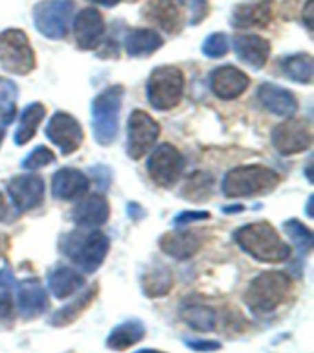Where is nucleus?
Wrapping results in <instances>:
<instances>
[{"label":"nucleus","mask_w":314,"mask_h":353,"mask_svg":"<svg viewBox=\"0 0 314 353\" xmlns=\"http://www.w3.org/2000/svg\"><path fill=\"white\" fill-rule=\"evenodd\" d=\"M74 30H76L77 46L81 50H94L101 43L105 33L103 15L94 8H85L76 15Z\"/></svg>","instance_id":"2eb2a0df"},{"label":"nucleus","mask_w":314,"mask_h":353,"mask_svg":"<svg viewBox=\"0 0 314 353\" xmlns=\"http://www.w3.org/2000/svg\"><path fill=\"white\" fill-rule=\"evenodd\" d=\"M142 285L147 296H164L171 289V272L162 265H154L143 274Z\"/></svg>","instance_id":"cd10ccee"},{"label":"nucleus","mask_w":314,"mask_h":353,"mask_svg":"<svg viewBox=\"0 0 314 353\" xmlns=\"http://www.w3.org/2000/svg\"><path fill=\"white\" fill-rule=\"evenodd\" d=\"M211 188H213V179L208 173H193L182 188V195L193 203H202L211 195Z\"/></svg>","instance_id":"c756f323"},{"label":"nucleus","mask_w":314,"mask_h":353,"mask_svg":"<svg viewBox=\"0 0 314 353\" xmlns=\"http://www.w3.org/2000/svg\"><path fill=\"white\" fill-rule=\"evenodd\" d=\"M143 13L164 32L178 33L184 26L186 4L184 0H149Z\"/></svg>","instance_id":"ddd939ff"},{"label":"nucleus","mask_w":314,"mask_h":353,"mask_svg":"<svg viewBox=\"0 0 314 353\" xmlns=\"http://www.w3.org/2000/svg\"><path fill=\"white\" fill-rule=\"evenodd\" d=\"M11 316V298L10 289H0V320Z\"/></svg>","instance_id":"4c0bfd02"},{"label":"nucleus","mask_w":314,"mask_h":353,"mask_svg":"<svg viewBox=\"0 0 314 353\" xmlns=\"http://www.w3.org/2000/svg\"><path fill=\"white\" fill-rule=\"evenodd\" d=\"M237 245L252 258L266 263H281L291 256V248L281 241L269 223H252L236 232Z\"/></svg>","instance_id":"f257e3e1"},{"label":"nucleus","mask_w":314,"mask_h":353,"mask_svg":"<svg viewBox=\"0 0 314 353\" xmlns=\"http://www.w3.org/2000/svg\"><path fill=\"white\" fill-rule=\"evenodd\" d=\"M160 125L143 110L132 112L129 118V140H127V153L134 160L142 159L143 154L153 149L158 140Z\"/></svg>","instance_id":"1a4fd4ad"},{"label":"nucleus","mask_w":314,"mask_h":353,"mask_svg":"<svg viewBox=\"0 0 314 353\" xmlns=\"http://www.w3.org/2000/svg\"><path fill=\"white\" fill-rule=\"evenodd\" d=\"M283 72L291 77L292 81L297 83H311L314 76L313 57L308 54L292 55L283 63Z\"/></svg>","instance_id":"c85d7f7f"},{"label":"nucleus","mask_w":314,"mask_h":353,"mask_svg":"<svg viewBox=\"0 0 314 353\" xmlns=\"http://www.w3.org/2000/svg\"><path fill=\"white\" fill-rule=\"evenodd\" d=\"M4 210H6V206H4V199H2V195H0V217H2V215H4Z\"/></svg>","instance_id":"37998d69"},{"label":"nucleus","mask_w":314,"mask_h":353,"mask_svg":"<svg viewBox=\"0 0 314 353\" xmlns=\"http://www.w3.org/2000/svg\"><path fill=\"white\" fill-rule=\"evenodd\" d=\"M259 101L264 105V109H269L270 112H274L275 116L281 118H291L297 110V101L289 90L275 85H261L258 92Z\"/></svg>","instance_id":"aec40b11"},{"label":"nucleus","mask_w":314,"mask_h":353,"mask_svg":"<svg viewBox=\"0 0 314 353\" xmlns=\"http://www.w3.org/2000/svg\"><path fill=\"white\" fill-rule=\"evenodd\" d=\"M208 217H209L208 212H184V214L176 215L175 223L176 225H182V223H191V221L208 219Z\"/></svg>","instance_id":"ea45409f"},{"label":"nucleus","mask_w":314,"mask_h":353,"mask_svg":"<svg viewBox=\"0 0 314 353\" xmlns=\"http://www.w3.org/2000/svg\"><path fill=\"white\" fill-rule=\"evenodd\" d=\"M88 2H94V4L105 6V8H112V6L120 4L121 0H88Z\"/></svg>","instance_id":"79ce46f5"},{"label":"nucleus","mask_w":314,"mask_h":353,"mask_svg":"<svg viewBox=\"0 0 314 353\" xmlns=\"http://www.w3.org/2000/svg\"><path fill=\"white\" fill-rule=\"evenodd\" d=\"M10 197L19 210L37 208L44 199V181L39 175H21L11 179L8 184Z\"/></svg>","instance_id":"4468645a"},{"label":"nucleus","mask_w":314,"mask_h":353,"mask_svg":"<svg viewBox=\"0 0 314 353\" xmlns=\"http://www.w3.org/2000/svg\"><path fill=\"white\" fill-rule=\"evenodd\" d=\"M72 217L81 226H101L109 219V203L99 193L88 195L74 208Z\"/></svg>","instance_id":"412c9836"},{"label":"nucleus","mask_w":314,"mask_h":353,"mask_svg":"<svg viewBox=\"0 0 314 353\" xmlns=\"http://www.w3.org/2000/svg\"><path fill=\"white\" fill-rule=\"evenodd\" d=\"M289 291H291L289 276L278 272V270H270V272H263L258 278H253L244 300L253 311L270 313L285 302Z\"/></svg>","instance_id":"7ed1b4c3"},{"label":"nucleus","mask_w":314,"mask_h":353,"mask_svg":"<svg viewBox=\"0 0 314 353\" xmlns=\"http://www.w3.org/2000/svg\"><path fill=\"white\" fill-rule=\"evenodd\" d=\"M303 22H305V26L311 32L313 30V0H307V4H305V10H303Z\"/></svg>","instance_id":"a19ab883"},{"label":"nucleus","mask_w":314,"mask_h":353,"mask_svg":"<svg viewBox=\"0 0 314 353\" xmlns=\"http://www.w3.org/2000/svg\"><path fill=\"white\" fill-rule=\"evenodd\" d=\"M187 347H191L195 352H213V350H219L220 344L219 342H211V341H187Z\"/></svg>","instance_id":"58836bf2"},{"label":"nucleus","mask_w":314,"mask_h":353,"mask_svg":"<svg viewBox=\"0 0 314 353\" xmlns=\"http://www.w3.org/2000/svg\"><path fill=\"white\" fill-rule=\"evenodd\" d=\"M88 190V179L83 175L81 171L72 170V168H65L59 170L54 175L52 181V192L54 197L61 199V201H72V199L81 197L83 193Z\"/></svg>","instance_id":"6ab92c4d"},{"label":"nucleus","mask_w":314,"mask_h":353,"mask_svg":"<svg viewBox=\"0 0 314 353\" xmlns=\"http://www.w3.org/2000/svg\"><path fill=\"white\" fill-rule=\"evenodd\" d=\"M230 48V44H228V37H226V33H213V35H209L206 39V43L202 46V52L208 57H222L226 55Z\"/></svg>","instance_id":"c9c22d12"},{"label":"nucleus","mask_w":314,"mask_h":353,"mask_svg":"<svg viewBox=\"0 0 314 353\" xmlns=\"http://www.w3.org/2000/svg\"><path fill=\"white\" fill-rule=\"evenodd\" d=\"M280 182L275 171L264 165H242L226 173L222 192L226 197H252L272 192Z\"/></svg>","instance_id":"f03ea898"},{"label":"nucleus","mask_w":314,"mask_h":353,"mask_svg":"<svg viewBox=\"0 0 314 353\" xmlns=\"http://www.w3.org/2000/svg\"><path fill=\"white\" fill-rule=\"evenodd\" d=\"M83 283L85 281H83L81 274L77 270L70 269V267H59L48 276L50 292L55 298H66L76 294L83 287Z\"/></svg>","instance_id":"b1692460"},{"label":"nucleus","mask_w":314,"mask_h":353,"mask_svg":"<svg viewBox=\"0 0 314 353\" xmlns=\"http://www.w3.org/2000/svg\"><path fill=\"white\" fill-rule=\"evenodd\" d=\"M4 132H6L4 123H0V143H2V140H4Z\"/></svg>","instance_id":"c03bdc74"},{"label":"nucleus","mask_w":314,"mask_h":353,"mask_svg":"<svg viewBox=\"0 0 314 353\" xmlns=\"http://www.w3.org/2000/svg\"><path fill=\"white\" fill-rule=\"evenodd\" d=\"M270 19H272V2L270 0H259V2L237 6L233 11V26L237 28L266 26Z\"/></svg>","instance_id":"5701e85b"},{"label":"nucleus","mask_w":314,"mask_h":353,"mask_svg":"<svg viewBox=\"0 0 314 353\" xmlns=\"http://www.w3.org/2000/svg\"><path fill=\"white\" fill-rule=\"evenodd\" d=\"M285 232L291 236V239L297 245V248H302L303 252H307L308 248L313 247V232L308 230L307 226L302 225L300 221L291 219L285 223Z\"/></svg>","instance_id":"72a5a7b5"},{"label":"nucleus","mask_w":314,"mask_h":353,"mask_svg":"<svg viewBox=\"0 0 314 353\" xmlns=\"http://www.w3.org/2000/svg\"><path fill=\"white\" fill-rule=\"evenodd\" d=\"M160 247L165 254L176 259H187L200 248V237L195 232H171L160 239Z\"/></svg>","instance_id":"4be33fe9"},{"label":"nucleus","mask_w":314,"mask_h":353,"mask_svg":"<svg viewBox=\"0 0 314 353\" xmlns=\"http://www.w3.org/2000/svg\"><path fill=\"white\" fill-rule=\"evenodd\" d=\"M44 114H46V109L41 103L28 105L26 109L22 110L21 121H19L15 132V142L19 145H24L35 137V131H37L39 123L43 121Z\"/></svg>","instance_id":"bb28decb"},{"label":"nucleus","mask_w":314,"mask_h":353,"mask_svg":"<svg viewBox=\"0 0 314 353\" xmlns=\"http://www.w3.org/2000/svg\"><path fill=\"white\" fill-rule=\"evenodd\" d=\"M248 76L236 66H220L211 76V88L222 99H233L247 90Z\"/></svg>","instance_id":"f3484780"},{"label":"nucleus","mask_w":314,"mask_h":353,"mask_svg":"<svg viewBox=\"0 0 314 353\" xmlns=\"http://www.w3.org/2000/svg\"><path fill=\"white\" fill-rule=\"evenodd\" d=\"M272 143L281 154H294L302 153L313 143V132L307 121L300 118L286 120L274 129L272 134Z\"/></svg>","instance_id":"9b49d317"},{"label":"nucleus","mask_w":314,"mask_h":353,"mask_svg":"<svg viewBox=\"0 0 314 353\" xmlns=\"http://www.w3.org/2000/svg\"><path fill=\"white\" fill-rule=\"evenodd\" d=\"M46 137L50 138V142H54L63 151V154L76 153L83 142V131L79 121L66 112H55L50 118Z\"/></svg>","instance_id":"f8f14e48"},{"label":"nucleus","mask_w":314,"mask_h":353,"mask_svg":"<svg viewBox=\"0 0 314 353\" xmlns=\"http://www.w3.org/2000/svg\"><path fill=\"white\" fill-rule=\"evenodd\" d=\"M17 85L6 77H0V118L2 123H10L15 116L17 103Z\"/></svg>","instance_id":"2f4dec72"},{"label":"nucleus","mask_w":314,"mask_h":353,"mask_svg":"<svg viewBox=\"0 0 314 353\" xmlns=\"http://www.w3.org/2000/svg\"><path fill=\"white\" fill-rule=\"evenodd\" d=\"M17 305L24 319H37L48 307V296L37 280H24L17 287Z\"/></svg>","instance_id":"dca6fc26"},{"label":"nucleus","mask_w":314,"mask_h":353,"mask_svg":"<svg viewBox=\"0 0 314 353\" xmlns=\"http://www.w3.org/2000/svg\"><path fill=\"white\" fill-rule=\"evenodd\" d=\"M143 335H145V327H143L140 320H127V322H123V324L112 330V333L107 339V346L110 350L121 352V350H127L132 344L142 341Z\"/></svg>","instance_id":"a878e982"},{"label":"nucleus","mask_w":314,"mask_h":353,"mask_svg":"<svg viewBox=\"0 0 314 353\" xmlns=\"http://www.w3.org/2000/svg\"><path fill=\"white\" fill-rule=\"evenodd\" d=\"M74 2L72 0H44L33 10V22L44 37L63 39L68 33Z\"/></svg>","instance_id":"0eeeda50"},{"label":"nucleus","mask_w":314,"mask_h":353,"mask_svg":"<svg viewBox=\"0 0 314 353\" xmlns=\"http://www.w3.org/2000/svg\"><path fill=\"white\" fill-rule=\"evenodd\" d=\"M0 66L17 76H26L35 68V54L22 30L10 28L0 32Z\"/></svg>","instance_id":"39448f33"},{"label":"nucleus","mask_w":314,"mask_h":353,"mask_svg":"<svg viewBox=\"0 0 314 353\" xmlns=\"http://www.w3.org/2000/svg\"><path fill=\"white\" fill-rule=\"evenodd\" d=\"M236 54L252 68H263L270 55V43L255 33H244L236 37Z\"/></svg>","instance_id":"a211bd4d"},{"label":"nucleus","mask_w":314,"mask_h":353,"mask_svg":"<svg viewBox=\"0 0 314 353\" xmlns=\"http://www.w3.org/2000/svg\"><path fill=\"white\" fill-rule=\"evenodd\" d=\"M184 94V76L176 66H158L147 81V99L154 109H173Z\"/></svg>","instance_id":"423d86ee"},{"label":"nucleus","mask_w":314,"mask_h":353,"mask_svg":"<svg viewBox=\"0 0 314 353\" xmlns=\"http://www.w3.org/2000/svg\"><path fill=\"white\" fill-rule=\"evenodd\" d=\"M162 37L154 30H132L125 39V50L131 57H147L162 46Z\"/></svg>","instance_id":"393cba45"},{"label":"nucleus","mask_w":314,"mask_h":353,"mask_svg":"<svg viewBox=\"0 0 314 353\" xmlns=\"http://www.w3.org/2000/svg\"><path fill=\"white\" fill-rule=\"evenodd\" d=\"M184 170V160L182 154L173 145L164 143L151 153L147 162V171L158 186L169 188L173 186Z\"/></svg>","instance_id":"9d476101"},{"label":"nucleus","mask_w":314,"mask_h":353,"mask_svg":"<svg viewBox=\"0 0 314 353\" xmlns=\"http://www.w3.org/2000/svg\"><path fill=\"white\" fill-rule=\"evenodd\" d=\"M182 320L189 324V327L197 331H211L215 327V314L209 307H204V305H189V307H184V311L180 313Z\"/></svg>","instance_id":"7c9ffc66"},{"label":"nucleus","mask_w":314,"mask_h":353,"mask_svg":"<svg viewBox=\"0 0 314 353\" xmlns=\"http://www.w3.org/2000/svg\"><path fill=\"white\" fill-rule=\"evenodd\" d=\"M54 160H55L54 153H52L48 148L39 145L35 151H32V153L28 154L26 159H24L22 165H24L26 170H41V168H44V165L52 164Z\"/></svg>","instance_id":"f704fd0d"},{"label":"nucleus","mask_w":314,"mask_h":353,"mask_svg":"<svg viewBox=\"0 0 314 353\" xmlns=\"http://www.w3.org/2000/svg\"><path fill=\"white\" fill-rule=\"evenodd\" d=\"M107 252H109V239L101 232H92L79 239L70 237L66 245V254L85 272H94L98 269L103 263Z\"/></svg>","instance_id":"6e6552de"},{"label":"nucleus","mask_w":314,"mask_h":353,"mask_svg":"<svg viewBox=\"0 0 314 353\" xmlns=\"http://www.w3.org/2000/svg\"><path fill=\"white\" fill-rule=\"evenodd\" d=\"M123 99V88L120 85L110 87L99 94L92 103L94 137L101 145H109L118 137L120 109Z\"/></svg>","instance_id":"20e7f679"},{"label":"nucleus","mask_w":314,"mask_h":353,"mask_svg":"<svg viewBox=\"0 0 314 353\" xmlns=\"http://www.w3.org/2000/svg\"><path fill=\"white\" fill-rule=\"evenodd\" d=\"M92 296H94V291H88V292H85V294H81V296L77 298V300H74L70 305H66V307L59 309V311H57V313L52 316V322H54L55 325L70 324L72 320H76L83 309L87 307L88 303H90Z\"/></svg>","instance_id":"473e14b6"},{"label":"nucleus","mask_w":314,"mask_h":353,"mask_svg":"<svg viewBox=\"0 0 314 353\" xmlns=\"http://www.w3.org/2000/svg\"><path fill=\"white\" fill-rule=\"evenodd\" d=\"M136 353H164V352H158V350H140Z\"/></svg>","instance_id":"a18cd8bd"},{"label":"nucleus","mask_w":314,"mask_h":353,"mask_svg":"<svg viewBox=\"0 0 314 353\" xmlns=\"http://www.w3.org/2000/svg\"><path fill=\"white\" fill-rule=\"evenodd\" d=\"M189 6H191V24L202 22L209 11L208 0H189Z\"/></svg>","instance_id":"e433bc0d"}]
</instances>
